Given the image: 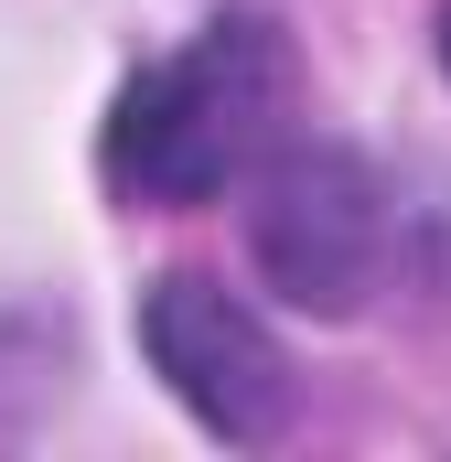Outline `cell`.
<instances>
[{
	"instance_id": "cell-1",
	"label": "cell",
	"mask_w": 451,
	"mask_h": 462,
	"mask_svg": "<svg viewBox=\"0 0 451 462\" xmlns=\"http://www.w3.org/2000/svg\"><path fill=\"white\" fill-rule=\"evenodd\" d=\"M301 97L290 32L258 11H216L194 43H172L161 65H140L108 108V194L118 205H216L226 183H258V162L280 151Z\"/></svg>"
},
{
	"instance_id": "cell-2",
	"label": "cell",
	"mask_w": 451,
	"mask_h": 462,
	"mask_svg": "<svg viewBox=\"0 0 451 462\" xmlns=\"http://www.w3.org/2000/svg\"><path fill=\"white\" fill-rule=\"evenodd\" d=\"M247 258L290 312H365L398 269V194L365 151L334 140H280L247 183Z\"/></svg>"
},
{
	"instance_id": "cell-3",
	"label": "cell",
	"mask_w": 451,
	"mask_h": 462,
	"mask_svg": "<svg viewBox=\"0 0 451 462\" xmlns=\"http://www.w3.org/2000/svg\"><path fill=\"white\" fill-rule=\"evenodd\" d=\"M140 355L161 365V387H172L216 441H236V452H258V441L290 430L301 376H290L280 334H269L226 280H194V269L151 280V291H140Z\"/></svg>"
},
{
	"instance_id": "cell-4",
	"label": "cell",
	"mask_w": 451,
	"mask_h": 462,
	"mask_svg": "<svg viewBox=\"0 0 451 462\" xmlns=\"http://www.w3.org/2000/svg\"><path fill=\"white\" fill-rule=\"evenodd\" d=\"M441 76H451V11H441Z\"/></svg>"
}]
</instances>
